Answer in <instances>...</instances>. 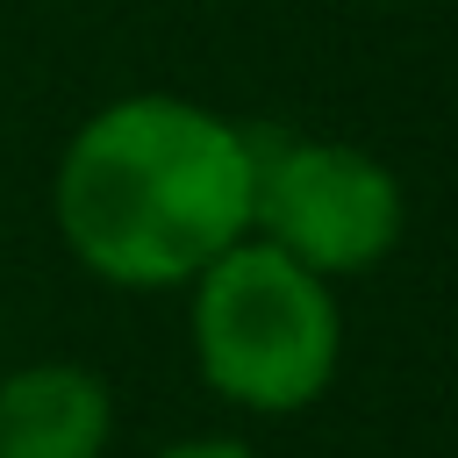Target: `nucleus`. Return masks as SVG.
Masks as SVG:
<instances>
[{
  "instance_id": "f257e3e1",
  "label": "nucleus",
  "mask_w": 458,
  "mask_h": 458,
  "mask_svg": "<svg viewBox=\"0 0 458 458\" xmlns=\"http://www.w3.org/2000/svg\"><path fill=\"white\" fill-rule=\"evenodd\" d=\"M50 208L93 279L129 293L193 286L250 236V129L172 93L107 100L64 143Z\"/></svg>"
},
{
  "instance_id": "7ed1b4c3",
  "label": "nucleus",
  "mask_w": 458,
  "mask_h": 458,
  "mask_svg": "<svg viewBox=\"0 0 458 458\" xmlns=\"http://www.w3.org/2000/svg\"><path fill=\"white\" fill-rule=\"evenodd\" d=\"M408 229V193L401 179L329 136H279L250 129V236L286 250L293 265L322 279L372 272Z\"/></svg>"
},
{
  "instance_id": "f03ea898",
  "label": "nucleus",
  "mask_w": 458,
  "mask_h": 458,
  "mask_svg": "<svg viewBox=\"0 0 458 458\" xmlns=\"http://www.w3.org/2000/svg\"><path fill=\"white\" fill-rule=\"evenodd\" d=\"M193 358L200 379L250 415H293L322 401L344 358L329 279L258 236L229 243L193 279Z\"/></svg>"
},
{
  "instance_id": "39448f33",
  "label": "nucleus",
  "mask_w": 458,
  "mask_h": 458,
  "mask_svg": "<svg viewBox=\"0 0 458 458\" xmlns=\"http://www.w3.org/2000/svg\"><path fill=\"white\" fill-rule=\"evenodd\" d=\"M157 458H258L250 444H229V437H193V444H172Z\"/></svg>"
},
{
  "instance_id": "20e7f679",
  "label": "nucleus",
  "mask_w": 458,
  "mask_h": 458,
  "mask_svg": "<svg viewBox=\"0 0 458 458\" xmlns=\"http://www.w3.org/2000/svg\"><path fill=\"white\" fill-rule=\"evenodd\" d=\"M114 437V394L72 358H43L0 379V458H100Z\"/></svg>"
}]
</instances>
